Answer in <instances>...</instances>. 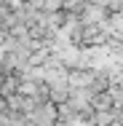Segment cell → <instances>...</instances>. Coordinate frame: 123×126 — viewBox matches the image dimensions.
Returning <instances> with one entry per match:
<instances>
[{
	"label": "cell",
	"mask_w": 123,
	"mask_h": 126,
	"mask_svg": "<svg viewBox=\"0 0 123 126\" xmlns=\"http://www.w3.org/2000/svg\"><path fill=\"white\" fill-rule=\"evenodd\" d=\"M29 126H59V107L54 102L40 105L38 110H32V115H27Z\"/></svg>",
	"instance_id": "cell-1"
},
{
	"label": "cell",
	"mask_w": 123,
	"mask_h": 126,
	"mask_svg": "<svg viewBox=\"0 0 123 126\" xmlns=\"http://www.w3.org/2000/svg\"><path fill=\"white\" fill-rule=\"evenodd\" d=\"M67 83L72 91H83V89H94L96 83V70H70Z\"/></svg>",
	"instance_id": "cell-2"
}]
</instances>
